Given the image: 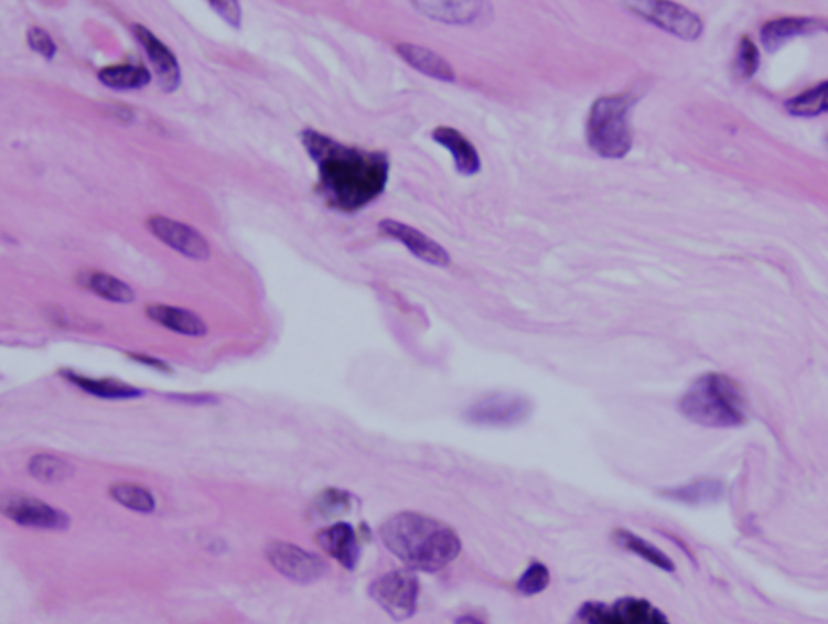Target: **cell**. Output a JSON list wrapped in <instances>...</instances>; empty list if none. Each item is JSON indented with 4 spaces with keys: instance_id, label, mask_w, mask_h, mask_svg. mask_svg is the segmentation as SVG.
<instances>
[{
    "instance_id": "7c38bea8",
    "label": "cell",
    "mask_w": 828,
    "mask_h": 624,
    "mask_svg": "<svg viewBox=\"0 0 828 624\" xmlns=\"http://www.w3.org/2000/svg\"><path fill=\"white\" fill-rule=\"evenodd\" d=\"M377 227H379V232L384 237L400 241L411 255L421 259V261L439 267L452 265V258H450L449 252H447V249L442 245H439L438 241L432 240V238H429L422 232L410 227V225L394 220V218H384Z\"/></svg>"
},
{
    "instance_id": "8fae6325",
    "label": "cell",
    "mask_w": 828,
    "mask_h": 624,
    "mask_svg": "<svg viewBox=\"0 0 828 624\" xmlns=\"http://www.w3.org/2000/svg\"><path fill=\"white\" fill-rule=\"evenodd\" d=\"M148 228L158 240L192 261L203 262L211 258V243L192 225L164 216H152L148 218Z\"/></svg>"
},
{
    "instance_id": "1f68e13d",
    "label": "cell",
    "mask_w": 828,
    "mask_h": 624,
    "mask_svg": "<svg viewBox=\"0 0 828 624\" xmlns=\"http://www.w3.org/2000/svg\"><path fill=\"white\" fill-rule=\"evenodd\" d=\"M211 9L224 20L225 23L230 24L234 30H240L241 28V7L238 2H227V0H221V2H214L211 0Z\"/></svg>"
},
{
    "instance_id": "cb8c5ba5",
    "label": "cell",
    "mask_w": 828,
    "mask_h": 624,
    "mask_svg": "<svg viewBox=\"0 0 828 624\" xmlns=\"http://www.w3.org/2000/svg\"><path fill=\"white\" fill-rule=\"evenodd\" d=\"M28 470L34 480L46 482V484H58V482L71 480L75 473L74 466L68 461L46 455V453L31 458Z\"/></svg>"
},
{
    "instance_id": "603a6c76",
    "label": "cell",
    "mask_w": 828,
    "mask_h": 624,
    "mask_svg": "<svg viewBox=\"0 0 828 624\" xmlns=\"http://www.w3.org/2000/svg\"><path fill=\"white\" fill-rule=\"evenodd\" d=\"M615 539L620 547L628 550V552L636 553L637 557L644 558V560L649 561L654 567L668 571V573L675 571V563L671 561V558L662 552L660 549H657L656 546H653V544L647 542L643 537L628 532V530H619L615 534Z\"/></svg>"
},
{
    "instance_id": "83f0119b",
    "label": "cell",
    "mask_w": 828,
    "mask_h": 624,
    "mask_svg": "<svg viewBox=\"0 0 828 624\" xmlns=\"http://www.w3.org/2000/svg\"><path fill=\"white\" fill-rule=\"evenodd\" d=\"M759 62H761V55H759V49L755 47L753 41L746 36L741 37L736 62H734V72H736L738 78H753L759 68Z\"/></svg>"
},
{
    "instance_id": "4dcf8cb0",
    "label": "cell",
    "mask_w": 828,
    "mask_h": 624,
    "mask_svg": "<svg viewBox=\"0 0 828 624\" xmlns=\"http://www.w3.org/2000/svg\"><path fill=\"white\" fill-rule=\"evenodd\" d=\"M348 495L343 494V492L334 491V488L324 492L316 502L319 512L324 513V515H334V513L345 512V509L348 508Z\"/></svg>"
},
{
    "instance_id": "3957f363",
    "label": "cell",
    "mask_w": 828,
    "mask_h": 624,
    "mask_svg": "<svg viewBox=\"0 0 828 624\" xmlns=\"http://www.w3.org/2000/svg\"><path fill=\"white\" fill-rule=\"evenodd\" d=\"M681 415L705 428L730 429L748 421L743 388L722 373H707L689 385L678 404Z\"/></svg>"
},
{
    "instance_id": "f546056e",
    "label": "cell",
    "mask_w": 828,
    "mask_h": 624,
    "mask_svg": "<svg viewBox=\"0 0 828 624\" xmlns=\"http://www.w3.org/2000/svg\"><path fill=\"white\" fill-rule=\"evenodd\" d=\"M28 44L33 49L36 54L46 61H54L55 54H57V44L52 40L50 33L44 28L33 26L28 30L26 34Z\"/></svg>"
},
{
    "instance_id": "ffe728a7",
    "label": "cell",
    "mask_w": 828,
    "mask_h": 624,
    "mask_svg": "<svg viewBox=\"0 0 828 624\" xmlns=\"http://www.w3.org/2000/svg\"><path fill=\"white\" fill-rule=\"evenodd\" d=\"M99 82L117 92H133V89L147 88L151 83L152 75L143 65H110L98 73Z\"/></svg>"
},
{
    "instance_id": "d4e9b609",
    "label": "cell",
    "mask_w": 828,
    "mask_h": 624,
    "mask_svg": "<svg viewBox=\"0 0 828 624\" xmlns=\"http://www.w3.org/2000/svg\"><path fill=\"white\" fill-rule=\"evenodd\" d=\"M786 110L792 116L804 117V119L828 112V82L820 83L816 88L789 99L786 103Z\"/></svg>"
},
{
    "instance_id": "ba28073f",
    "label": "cell",
    "mask_w": 828,
    "mask_h": 624,
    "mask_svg": "<svg viewBox=\"0 0 828 624\" xmlns=\"http://www.w3.org/2000/svg\"><path fill=\"white\" fill-rule=\"evenodd\" d=\"M529 412L531 404L521 395L492 394L471 405L464 416L471 424L510 428L525 421Z\"/></svg>"
},
{
    "instance_id": "9a60e30c",
    "label": "cell",
    "mask_w": 828,
    "mask_h": 624,
    "mask_svg": "<svg viewBox=\"0 0 828 624\" xmlns=\"http://www.w3.org/2000/svg\"><path fill=\"white\" fill-rule=\"evenodd\" d=\"M820 30L828 31V23L819 19H810V17H783L762 26L761 40L767 52H775L795 37L806 36Z\"/></svg>"
},
{
    "instance_id": "e0dca14e",
    "label": "cell",
    "mask_w": 828,
    "mask_h": 624,
    "mask_svg": "<svg viewBox=\"0 0 828 624\" xmlns=\"http://www.w3.org/2000/svg\"><path fill=\"white\" fill-rule=\"evenodd\" d=\"M395 51L416 72L422 73L429 78L439 79V82H456V73L452 65L445 58L440 57L438 52L411 43L397 44Z\"/></svg>"
},
{
    "instance_id": "d6a6232c",
    "label": "cell",
    "mask_w": 828,
    "mask_h": 624,
    "mask_svg": "<svg viewBox=\"0 0 828 624\" xmlns=\"http://www.w3.org/2000/svg\"><path fill=\"white\" fill-rule=\"evenodd\" d=\"M456 624H484L483 622H480V620L474 618V616H463V618H460Z\"/></svg>"
},
{
    "instance_id": "5b68a950",
    "label": "cell",
    "mask_w": 828,
    "mask_h": 624,
    "mask_svg": "<svg viewBox=\"0 0 828 624\" xmlns=\"http://www.w3.org/2000/svg\"><path fill=\"white\" fill-rule=\"evenodd\" d=\"M581 624H670L667 616L644 599H620L612 605L588 603L578 615Z\"/></svg>"
},
{
    "instance_id": "4fadbf2b",
    "label": "cell",
    "mask_w": 828,
    "mask_h": 624,
    "mask_svg": "<svg viewBox=\"0 0 828 624\" xmlns=\"http://www.w3.org/2000/svg\"><path fill=\"white\" fill-rule=\"evenodd\" d=\"M133 34L138 43L147 52L149 62L155 71L159 88L172 95L182 86V68L172 49L165 46L149 28L143 24H133Z\"/></svg>"
},
{
    "instance_id": "44dd1931",
    "label": "cell",
    "mask_w": 828,
    "mask_h": 624,
    "mask_svg": "<svg viewBox=\"0 0 828 624\" xmlns=\"http://www.w3.org/2000/svg\"><path fill=\"white\" fill-rule=\"evenodd\" d=\"M67 377L82 390L88 391L95 397L106 398V400H131V398L143 395V391L138 390V388L112 379H89V377L78 376L75 373H67Z\"/></svg>"
},
{
    "instance_id": "7a4b0ae2",
    "label": "cell",
    "mask_w": 828,
    "mask_h": 624,
    "mask_svg": "<svg viewBox=\"0 0 828 624\" xmlns=\"http://www.w3.org/2000/svg\"><path fill=\"white\" fill-rule=\"evenodd\" d=\"M379 534L384 546L408 570L435 573L449 567L462 550L455 530L421 513H397L380 526Z\"/></svg>"
},
{
    "instance_id": "484cf974",
    "label": "cell",
    "mask_w": 828,
    "mask_h": 624,
    "mask_svg": "<svg viewBox=\"0 0 828 624\" xmlns=\"http://www.w3.org/2000/svg\"><path fill=\"white\" fill-rule=\"evenodd\" d=\"M109 492L110 497L117 504L133 509V512L151 513L155 508V501L151 492L147 487H141V485L119 482V484H114Z\"/></svg>"
},
{
    "instance_id": "ac0fdd59",
    "label": "cell",
    "mask_w": 828,
    "mask_h": 624,
    "mask_svg": "<svg viewBox=\"0 0 828 624\" xmlns=\"http://www.w3.org/2000/svg\"><path fill=\"white\" fill-rule=\"evenodd\" d=\"M148 318L155 324L186 336H204L207 334V325L200 315L183 308L168 306V304H149Z\"/></svg>"
},
{
    "instance_id": "4316f807",
    "label": "cell",
    "mask_w": 828,
    "mask_h": 624,
    "mask_svg": "<svg viewBox=\"0 0 828 624\" xmlns=\"http://www.w3.org/2000/svg\"><path fill=\"white\" fill-rule=\"evenodd\" d=\"M723 487L719 481L701 480L685 485V487L671 488L665 492V497L682 504H702V502L717 501L722 494Z\"/></svg>"
},
{
    "instance_id": "6da1fadb",
    "label": "cell",
    "mask_w": 828,
    "mask_h": 624,
    "mask_svg": "<svg viewBox=\"0 0 828 624\" xmlns=\"http://www.w3.org/2000/svg\"><path fill=\"white\" fill-rule=\"evenodd\" d=\"M301 143L316 164L319 193L332 209L358 213L386 192L387 152L343 144L313 128L301 131Z\"/></svg>"
},
{
    "instance_id": "7402d4cb",
    "label": "cell",
    "mask_w": 828,
    "mask_h": 624,
    "mask_svg": "<svg viewBox=\"0 0 828 624\" xmlns=\"http://www.w3.org/2000/svg\"><path fill=\"white\" fill-rule=\"evenodd\" d=\"M86 289L98 294L103 300L110 303L130 304L137 300V293L128 283L110 276V273L92 272L86 276Z\"/></svg>"
},
{
    "instance_id": "277c9868",
    "label": "cell",
    "mask_w": 828,
    "mask_h": 624,
    "mask_svg": "<svg viewBox=\"0 0 828 624\" xmlns=\"http://www.w3.org/2000/svg\"><path fill=\"white\" fill-rule=\"evenodd\" d=\"M639 96L623 93L601 96L592 103L585 120V141L589 149L602 159H623L633 146L630 116Z\"/></svg>"
},
{
    "instance_id": "30bf717a",
    "label": "cell",
    "mask_w": 828,
    "mask_h": 624,
    "mask_svg": "<svg viewBox=\"0 0 828 624\" xmlns=\"http://www.w3.org/2000/svg\"><path fill=\"white\" fill-rule=\"evenodd\" d=\"M0 512L17 525L34 529H64L68 526L65 513L46 502L19 492H7L0 498Z\"/></svg>"
},
{
    "instance_id": "d6986e66",
    "label": "cell",
    "mask_w": 828,
    "mask_h": 624,
    "mask_svg": "<svg viewBox=\"0 0 828 624\" xmlns=\"http://www.w3.org/2000/svg\"><path fill=\"white\" fill-rule=\"evenodd\" d=\"M419 12L443 23H474L491 10L483 2H413Z\"/></svg>"
},
{
    "instance_id": "2e32d148",
    "label": "cell",
    "mask_w": 828,
    "mask_h": 624,
    "mask_svg": "<svg viewBox=\"0 0 828 624\" xmlns=\"http://www.w3.org/2000/svg\"><path fill=\"white\" fill-rule=\"evenodd\" d=\"M318 544L325 553L353 570L358 563L359 544L355 529L346 523H337L318 534Z\"/></svg>"
},
{
    "instance_id": "8992f818",
    "label": "cell",
    "mask_w": 828,
    "mask_h": 624,
    "mask_svg": "<svg viewBox=\"0 0 828 624\" xmlns=\"http://www.w3.org/2000/svg\"><path fill=\"white\" fill-rule=\"evenodd\" d=\"M370 595L391 618H410L418 605V578L411 570L391 571L370 585Z\"/></svg>"
},
{
    "instance_id": "5bb4252c",
    "label": "cell",
    "mask_w": 828,
    "mask_h": 624,
    "mask_svg": "<svg viewBox=\"0 0 828 624\" xmlns=\"http://www.w3.org/2000/svg\"><path fill=\"white\" fill-rule=\"evenodd\" d=\"M431 137L435 143L452 152L453 162H455V169L460 175L474 176L481 172V169H483L480 152H477L474 144L464 137L462 131H459L453 127L440 125V127L432 130Z\"/></svg>"
},
{
    "instance_id": "9c48e42d",
    "label": "cell",
    "mask_w": 828,
    "mask_h": 624,
    "mask_svg": "<svg viewBox=\"0 0 828 624\" xmlns=\"http://www.w3.org/2000/svg\"><path fill=\"white\" fill-rule=\"evenodd\" d=\"M266 557L280 574L300 584H311L327 571V564L316 553L289 542H269Z\"/></svg>"
},
{
    "instance_id": "f1b7e54d",
    "label": "cell",
    "mask_w": 828,
    "mask_h": 624,
    "mask_svg": "<svg viewBox=\"0 0 828 624\" xmlns=\"http://www.w3.org/2000/svg\"><path fill=\"white\" fill-rule=\"evenodd\" d=\"M550 582L549 570L542 563H533L528 570L523 573L518 581V591L525 595H536L546 591Z\"/></svg>"
},
{
    "instance_id": "52a82bcc",
    "label": "cell",
    "mask_w": 828,
    "mask_h": 624,
    "mask_svg": "<svg viewBox=\"0 0 828 624\" xmlns=\"http://www.w3.org/2000/svg\"><path fill=\"white\" fill-rule=\"evenodd\" d=\"M625 7L667 33L685 41H696L705 30L701 19L686 7L674 2H625Z\"/></svg>"
}]
</instances>
